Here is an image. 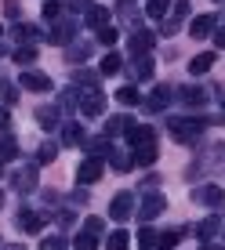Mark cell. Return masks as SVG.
I'll use <instances>...</instances> for the list:
<instances>
[{
  "instance_id": "cell-1",
  "label": "cell",
  "mask_w": 225,
  "mask_h": 250,
  "mask_svg": "<svg viewBox=\"0 0 225 250\" xmlns=\"http://www.w3.org/2000/svg\"><path fill=\"white\" fill-rule=\"evenodd\" d=\"M203 127H207L203 120H171V138L181 142V145H189V142H196V138H200Z\"/></svg>"
},
{
  "instance_id": "cell-2",
  "label": "cell",
  "mask_w": 225,
  "mask_h": 250,
  "mask_svg": "<svg viewBox=\"0 0 225 250\" xmlns=\"http://www.w3.org/2000/svg\"><path fill=\"white\" fill-rule=\"evenodd\" d=\"M76 105H80V113H84V116H102V113H106V98H102V94L94 91V87H91V91H84Z\"/></svg>"
},
{
  "instance_id": "cell-3",
  "label": "cell",
  "mask_w": 225,
  "mask_h": 250,
  "mask_svg": "<svg viewBox=\"0 0 225 250\" xmlns=\"http://www.w3.org/2000/svg\"><path fill=\"white\" fill-rule=\"evenodd\" d=\"M163 207H167V200H163L160 192H153V196H145V200H142V207H138V218L149 225L153 218H160V214H163Z\"/></svg>"
},
{
  "instance_id": "cell-4",
  "label": "cell",
  "mask_w": 225,
  "mask_h": 250,
  "mask_svg": "<svg viewBox=\"0 0 225 250\" xmlns=\"http://www.w3.org/2000/svg\"><path fill=\"white\" fill-rule=\"evenodd\" d=\"M131 210H135V196H131V192H120V196H112V203H109V218L127 221V218H131Z\"/></svg>"
},
{
  "instance_id": "cell-5",
  "label": "cell",
  "mask_w": 225,
  "mask_h": 250,
  "mask_svg": "<svg viewBox=\"0 0 225 250\" xmlns=\"http://www.w3.org/2000/svg\"><path fill=\"white\" fill-rule=\"evenodd\" d=\"M98 178H102V160L98 156H88L80 163V170H76V182H80V185H94Z\"/></svg>"
},
{
  "instance_id": "cell-6",
  "label": "cell",
  "mask_w": 225,
  "mask_h": 250,
  "mask_svg": "<svg viewBox=\"0 0 225 250\" xmlns=\"http://www.w3.org/2000/svg\"><path fill=\"white\" fill-rule=\"evenodd\" d=\"M153 40H157V37H153V33H145V29H138V33H135V37H131V40H127V55H135V58H142V55H149V51H153Z\"/></svg>"
},
{
  "instance_id": "cell-7",
  "label": "cell",
  "mask_w": 225,
  "mask_h": 250,
  "mask_svg": "<svg viewBox=\"0 0 225 250\" xmlns=\"http://www.w3.org/2000/svg\"><path fill=\"white\" fill-rule=\"evenodd\" d=\"M167 105H171V87H163V83H160V87L145 98V109H149V113H163Z\"/></svg>"
},
{
  "instance_id": "cell-8",
  "label": "cell",
  "mask_w": 225,
  "mask_h": 250,
  "mask_svg": "<svg viewBox=\"0 0 225 250\" xmlns=\"http://www.w3.org/2000/svg\"><path fill=\"white\" fill-rule=\"evenodd\" d=\"M157 156H160V152H157V142H145V145H138V152L131 156V163H135V167H153Z\"/></svg>"
},
{
  "instance_id": "cell-9",
  "label": "cell",
  "mask_w": 225,
  "mask_h": 250,
  "mask_svg": "<svg viewBox=\"0 0 225 250\" xmlns=\"http://www.w3.org/2000/svg\"><path fill=\"white\" fill-rule=\"evenodd\" d=\"M73 37H76V22H73V19L58 22L55 29H51V44H58V47H62V44H69Z\"/></svg>"
},
{
  "instance_id": "cell-10",
  "label": "cell",
  "mask_w": 225,
  "mask_h": 250,
  "mask_svg": "<svg viewBox=\"0 0 225 250\" xmlns=\"http://www.w3.org/2000/svg\"><path fill=\"white\" fill-rule=\"evenodd\" d=\"M19 229L22 232H40V229H44V218H40L37 210H29V207H22V210H19Z\"/></svg>"
},
{
  "instance_id": "cell-11",
  "label": "cell",
  "mask_w": 225,
  "mask_h": 250,
  "mask_svg": "<svg viewBox=\"0 0 225 250\" xmlns=\"http://www.w3.org/2000/svg\"><path fill=\"white\" fill-rule=\"evenodd\" d=\"M193 200H196V203L222 207V203H225V192H222V188H214V185H207V188H196V192H193Z\"/></svg>"
},
{
  "instance_id": "cell-12",
  "label": "cell",
  "mask_w": 225,
  "mask_h": 250,
  "mask_svg": "<svg viewBox=\"0 0 225 250\" xmlns=\"http://www.w3.org/2000/svg\"><path fill=\"white\" fill-rule=\"evenodd\" d=\"M135 127V120L131 116H109V124H106V138H116V134H127Z\"/></svg>"
},
{
  "instance_id": "cell-13",
  "label": "cell",
  "mask_w": 225,
  "mask_h": 250,
  "mask_svg": "<svg viewBox=\"0 0 225 250\" xmlns=\"http://www.w3.org/2000/svg\"><path fill=\"white\" fill-rule=\"evenodd\" d=\"M11 185L19 188V192H29V188L37 185V167H25V170H19V174L11 178Z\"/></svg>"
},
{
  "instance_id": "cell-14",
  "label": "cell",
  "mask_w": 225,
  "mask_h": 250,
  "mask_svg": "<svg viewBox=\"0 0 225 250\" xmlns=\"http://www.w3.org/2000/svg\"><path fill=\"white\" fill-rule=\"evenodd\" d=\"M22 87L25 91H51V80L44 73H22Z\"/></svg>"
},
{
  "instance_id": "cell-15",
  "label": "cell",
  "mask_w": 225,
  "mask_h": 250,
  "mask_svg": "<svg viewBox=\"0 0 225 250\" xmlns=\"http://www.w3.org/2000/svg\"><path fill=\"white\" fill-rule=\"evenodd\" d=\"M189 33H193L196 40L211 37V33H214V19H211V15H200V19H193V25H189Z\"/></svg>"
},
{
  "instance_id": "cell-16",
  "label": "cell",
  "mask_w": 225,
  "mask_h": 250,
  "mask_svg": "<svg viewBox=\"0 0 225 250\" xmlns=\"http://www.w3.org/2000/svg\"><path fill=\"white\" fill-rule=\"evenodd\" d=\"M181 236H185V229H171V232H160L157 236V250H175L181 243Z\"/></svg>"
},
{
  "instance_id": "cell-17",
  "label": "cell",
  "mask_w": 225,
  "mask_h": 250,
  "mask_svg": "<svg viewBox=\"0 0 225 250\" xmlns=\"http://www.w3.org/2000/svg\"><path fill=\"white\" fill-rule=\"evenodd\" d=\"M178 98L185 102V105H203V102H207V91H200V87H193V83H189V87H178Z\"/></svg>"
},
{
  "instance_id": "cell-18",
  "label": "cell",
  "mask_w": 225,
  "mask_h": 250,
  "mask_svg": "<svg viewBox=\"0 0 225 250\" xmlns=\"http://www.w3.org/2000/svg\"><path fill=\"white\" fill-rule=\"evenodd\" d=\"M88 25H91V29H106V25H109V11L98 7V4H91L88 7Z\"/></svg>"
},
{
  "instance_id": "cell-19",
  "label": "cell",
  "mask_w": 225,
  "mask_h": 250,
  "mask_svg": "<svg viewBox=\"0 0 225 250\" xmlns=\"http://www.w3.org/2000/svg\"><path fill=\"white\" fill-rule=\"evenodd\" d=\"M124 138H127V142H131V145H145V142H157V134H153V127H138V124H135V127H131V131H127Z\"/></svg>"
},
{
  "instance_id": "cell-20",
  "label": "cell",
  "mask_w": 225,
  "mask_h": 250,
  "mask_svg": "<svg viewBox=\"0 0 225 250\" xmlns=\"http://www.w3.org/2000/svg\"><path fill=\"white\" fill-rule=\"evenodd\" d=\"M211 65H214V51H203V55H196L193 62H189V73H193V76H203Z\"/></svg>"
},
{
  "instance_id": "cell-21",
  "label": "cell",
  "mask_w": 225,
  "mask_h": 250,
  "mask_svg": "<svg viewBox=\"0 0 225 250\" xmlns=\"http://www.w3.org/2000/svg\"><path fill=\"white\" fill-rule=\"evenodd\" d=\"M91 55V40H80V44H69L66 47V62H84Z\"/></svg>"
},
{
  "instance_id": "cell-22",
  "label": "cell",
  "mask_w": 225,
  "mask_h": 250,
  "mask_svg": "<svg viewBox=\"0 0 225 250\" xmlns=\"http://www.w3.org/2000/svg\"><path fill=\"white\" fill-rule=\"evenodd\" d=\"M153 69H157L153 55H142V58H138V65L131 69V73H135V80H153Z\"/></svg>"
},
{
  "instance_id": "cell-23",
  "label": "cell",
  "mask_w": 225,
  "mask_h": 250,
  "mask_svg": "<svg viewBox=\"0 0 225 250\" xmlns=\"http://www.w3.org/2000/svg\"><path fill=\"white\" fill-rule=\"evenodd\" d=\"M189 15V0H178V7H175V15H171L167 22H163V33H175L178 25H181V19Z\"/></svg>"
},
{
  "instance_id": "cell-24",
  "label": "cell",
  "mask_w": 225,
  "mask_h": 250,
  "mask_svg": "<svg viewBox=\"0 0 225 250\" xmlns=\"http://www.w3.org/2000/svg\"><path fill=\"white\" fill-rule=\"evenodd\" d=\"M120 69H124V58H120V55H106L98 62V73L102 76H112V73H120Z\"/></svg>"
},
{
  "instance_id": "cell-25",
  "label": "cell",
  "mask_w": 225,
  "mask_h": 250,
  "mask_svg": "<svg viewBox=\"0 0 225 250\" xmlns=\"http://www.w3.org/2000/svg\"><path fill=\"white\" fill-rule=\"evenodd\" d=\"M127 247H131V236H127L124 229H116V232L106 239V250H127Z\"/></svg>"
},
{
  "instance_id": "cell-26",
  "label": "cell",
  "mask_w": 225,
  "mask_h": 250,
  "mask_svg": "<svg viewBox=\"0 0 225 250\" xmlns=\"http://www.w3.org/2000/svg\"><path fill=\"white\" fill-rule=\"evenodd\" d=\"M73 250H98V236H94V232H88V229H84L80 236L73 239Z\"/></svg>"
},
{
  "instance_id": "cell-27",
  "label": "cell",
  "mask_w": 225,
  "mask_h": 250,
  "mask_svg": "<svg viewBox=\"0 0 225 250\" xmlns=\"http://www.w3.org/2000/svg\"><path fill=\"white\" fill-rule=\"evenodd\" d=\"M15 152H19V142H15V138H4V142H0V167L15 160Z\"/></svg>"
},
{
  "instance_id": "cell-28",
  "label": "cell",
  "mask_w": 225,
  "mask_h": 250,
  "mask_svg": "<svg viewBox=\"0 0 225 250\" xmlns=\"http://www.w3.org/2000/svg\"><path fill=\"white\" fill-rule=\"evenodd\" d=\"M80 142H84V131L76 124H66L62 127V145H80Z\"/></svg>"
},
{
  "instance_id": "cell-29",
  "label": "cell",
  "mask_w": 225,
  "mask_h": 250,
  "mask_svg": "<svg viewBox=\"0 0 225 250\" xmlns=\"http://www.w3.org/2000/svg\"><path fill=\"white\" fill-rule=\"evenodd\" d=\"M116 102H120V105H138L142 94H138V87H120L116 91Z\"/></svg>"
},
{
  "instance_id": "cell-30",
  "label": "cell",
  "mask_w": 225,
  "mask_h": 250,
  "mask_svg": "<svg viewBox=\"0 0 225 250\" xmlns=\"http://www.w3.org/2000/svg\"><path fill=\"white\" fill-rule=\"evenodd\" d=\"M167 4L171 0H145V15H149V19H163V15H167Z\"/></svg>"
},
{
  "instance_id": "cell-31",
  "label": "cell",
  "mask_w": 225,
  "mask_h": 250,
  "mask_svg": "<svg viewBox=\"0 0 225 250\" xmlns=\"http://www.w3.org/2000/svg\"><path fill=\"white\" fill-rule=\"evenodd\" d=\"M15 62H19V65H33V62H37V47H33V44L19 47V51H15Z\"/></svg>"
},
{
  "instance_id": "cell-32",
  "label": "cell",
  "mask_w": 225,
  "mask_h": 250,
  "mask_svg": "<svg viewBox=\"0 0 225 250\" xmlns=\"http://www.w3.org/2000/svg\"><path fill=\"white\" fill-rule=\"evenodd\" d=\"M55 156H58V145H55V142H44V145L37 149V160H40V163H55Z\"/></svg>"
},
{
  "instance_id": "cell-33",
  "label": "cell",
  "mask_w": 225,
  "mask_h": 250,
  "mask_svg": "<svg viewBox=\"0 0 225 250\" xmlns=\"http://www.w3.org/2000/svg\"><path fill=\"white\" fill-rule=\"evenodd\" d=\"M138 247H142V250H157V232H153L149 225L138 232Z\"/></svg>"
},
{
  "instance_id": "cell-34",
  "label": "cell",
  "mask_w": 225,
  "mask_h": 250,
  "mask_svg": "<svg viewBox=\"0 0 225 250\" xmlns=\"http://www.w3.org/2000/svg\"><path fill=\"white\" fill-rule=\"evenodd\" d=\"M69 239L66 236H47V239H40V250H66Z\"/></svg>"
},
{
  "instance_id": "cell-35",
  "label": "cell",
  "mask_w": 225,
  "mask_h": 250,
  "mask_svg": "<svg viewBox=\"0 0 225 250\" xmlns=\"http://www.w3.org/2000/svg\"><path fill=\"white\" fill-rule=\"evenodd\" d=\"M37 120H40L44 127H55V124H58V113H55V109H37Z\"/></svg>"
},
{
  "instance_id": "cell-36",
  "label": "cell",
  "mask_w": 225,
  "mask_h": 250,
  "mask_svg": "<svg viewBox=\"0 0 225 250\" xmlns=\"http://www.w3.org/2000/svg\"><path fill=\"white\" fill-rule=\"evenodd\" d=\"M214 232H218V218H207V221H203V225H200V239H203V243H207V239H211V236H214Z\"/></svg>"
},
{
  "instance_id": "cell-37",
  "label": "cell",
  "mask_w": 225,
  "mask_h": 250,
  "mask_svg": "<svg viewBox=\"0 0 225 250\" xmlns=\"http://www.w3.org/2000/svg\"><path fill=\"white\" fill-rule=\"evenodd\" d=\"M0 91H4V102H7V105H11V102H19V91L4 80V73H0Z\"/></svg>"
},
{
  "instance_id": "cell-38",
  "label": "cell",
  "mask_w": 225,
  "mask_h": 250,
  "mask_svg": "<svg viewBox=\"0 0 225 250\" xmlns=\"http://www.w3.org/2000/svg\"><path fill=\"white\" fill-rule=\"evenodd\" d=\"M25 37H37V29L33 25H15L11 29V40H25Z\"/></svg>"
},
{
  "instance_id": "cell-39",
  "label": "cell",
  "mask_w": 225,
  "mask_h": 250,
  "mask_svg": "<svg viewBox=\"0 0 225 250\" xmlns=\"http://www.w3.org/2000/svg\"><path fill=\"white\" fill-rule=\"evenodd\" d=\"M109 163H112V170H120V174H124V170H131V167H135V163H131V156H112Z\"/></svg>"
},
{
  "instance_id": "cell-40",
  "label": "cell",
  "mask_w": 225,
  "mask_h": 250,
  "mask_svg": "<svg viewBox=\"0 0 225 250\" xmlns=\"http://www.w3.org/2000/svg\"><path fill=\"white\" fill-rule=\"evenodd\" d=\"M55 221H58V229H69V225L76 221V214H73V210H58V214H55Z\"/></svg>"
},
{
  "instance_id": "cell-41",
  "label": "cell",
  "mask_w": 225,
  "mask_h": 250,
  "mask_svg": "<svg viewBox=\"0 0 225 250\" xmlns=\"http://www.w3.org/2000/svg\"><path fill=\"white\" fill-rule=\"evenodd\" d=\"M4 15H7V19H19V15H22V4H19V0H4Z\"/></svg>"
},
{
  "instance_id": "cell-42",
  "label": "cell",
  "mask_w": 225,
  "mask_h": 250,
  "mask_svg": "<svg viewBox=\"0 0 225 250\" xmlns=\"http://www.w3.org/2000/svg\"><path fill=\"white\" fill-rule=\"evenodd\" d=\"M58 11H62L58 0H44V19H58Z\"/></svg>"
},
{
  "instance_id": "cell-43",
  "label": "cell",
  "mask_w": 225,
  "mask_h": 250,
  "mask_svg": "<svg viewBox=\"0 0 225 250\" xmlns=\"http://www.w3.org/2000/svg\"><path fill=\"white\" fill-rule=\"evenodd\" d=\"M112 40H116V29H112V25L98 29V44H112Z\"/></svg>"
},
{
  "instance_id": "cell-44",
  "label": "cell",
  "mask_w": 225,
  "mask_h": 250,
  "mask_svg": "<svg viewBox=\"0 0 225 250\" xmlns=\"http://www.w3.org/2000/svg\"><path fill=\"white\" fill-rule=\"evenodd\" d=\"M84 229L94 232V236H102V229H106V225H102V218H88V221H84Z\"/></svg>"
},
{
  "instance_id": "cell-45",
  "label": "cell",
  "mask_w": 225,
  "mask_h": 250,
  "mask_svg": "<svg viewBox=\"0 0 225 250\" xmlns=\"http://www.w3.org/2000/svg\"><path fill=\"white\" fill-rule=\"evenodd\" d=\"M58 105H62V109H73V105H76V91H66V94H62V102H58Z\"/></svg>"
},
{
  "instance_id": "cell-46",
  "label": "cell",
  "mask_w": 225,
  "mask_h": 250,
  "mask_svg": "<svg viewBox=\"0 0 225 250\" xmlns=\"http://www.w3.org/2000/svg\"><path fill=\"white\" fill-rule=\"evenodd\" d=\"M94 0H69V11H88Z\"/></svg>"
},
{
  "instance_id": "cell-47",
  "label": "cell",
  "mask_w": 225,
  "mask_h": 250,
  "mask_svg": "<svg viewBox=\"0 0 225 250\" xmlns=\"http://www.w3.org/2000/svg\"><path fill=\"white\" fill-rule=\"evenodd\" d=\"M0 127H11V113L7 109H0Z\"/></svg>"
},
{
  "instance_id": "cell-48",
  "label": "cell",
  "mask_w": 225,
  "mask_h": 250,
  "mask_svg": "<svg viewBox=\"0 0 225 250\" xmlns=\"http://www.w3.org/2000/svg\"><path fill=\"white\" fill-rule=\"evenodd\" d=\"M214 40H218V47H225V29H218V33H214Z\"/></svg>"
},
{
  "instance_id": "cell-49",
  "label": "cell",
  "mask_w": 225,
  "mask_h": 250,
  "mask_svg": "<svg viewBox=\"0 0 225 250\" xmlns=\"http://www.w3.org/2000/svg\"><path fill=\"white\" fill-rule=\"evenodd\" d=\"M4 250H25V247H19V243H11V247H4Z\"/></svg>"
},
{
  "instance_id": "cell-50",
  "label": "cell",
  "mask_w": 225,
  "mask_h": 250,
  "mask_svg": "<svg viewBox=\"0 0 225 250\" xmlns=\"http://www.w3.org/2000/svg\"><path fill=\"white\" fill-rule=\"evenodd\" d=\"M0 210H4V188H0Z\"/></svg>"
},
{
  "instance_id": "cell-51",
  "label": "cell",
  "mask_w": 225,
  "mask_h": 250,
  "mask_svg": "<svg viewBox=\"0 0 225 250\" xmlns=\"http://www.w3.org/2000/svg\"><path fill=\"white\" fill-rule=\"evenodd\" d=\"M200 250H222V247H207V243H203V247H200Z\"/></svg>"
},
{
  "instance_id": "cell-52",
  "label": "cell",
  "mask_w": 225,
  "mask_h": 250,
  "mask_svg": "<svg viewBox=\"0 0 225 250\" xmlns=\"http://www.w3.org/2000/svg\"><path fill=\"white\" fill-rule=\"evenodd\" d=\"M0 33H4V25H0Z\"/></svg>"
}]
</instances>
